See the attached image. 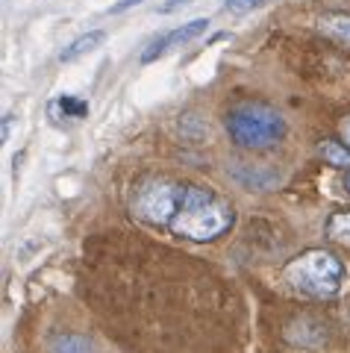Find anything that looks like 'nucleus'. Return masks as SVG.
Returning <instances> with one entry per match:
<instances>
[{"label":"nucleus","mask_w":350,"mask_h":353,"mask_svg":"<svg viewBox=\"0 0 350 353\" xmlns=\"http://www.w3.org/2000/svg\"><path fill=\"white\" fill-rule=\"evenodd\" d=\"M185 3H192V0H168V3L159 6V12L168 15V12H174V9H180V6H185Z\"/></svg>","instance_id":"nucleus-11"},{"label":"nucleus","mask_w":350,"mask_h":353,"mask_svg":"<svg viewBox=\"0 0 350 353\" xmlns=\"http://www.w3.org/2000/svg\"><path fill=\"white\" fill-rule=\"evenodd\" d=\"M344 277L347 271L342 259L330 250H306L282 268V280L289 283V289L303 297H315V301L338 294Z\"/></svg>","instance_id":"nucleus-2"},{"label":"nucleus","mask_w":350,"mask_h":353,"mask_svg":"<svg viewBox=\"0 0 350 353\" xmlns=\"http://www.w3.org/2000/svg\"><path fill=\"white\" fill-rule=\"evenodd\" d=\"M103 39H106V32H103V30H92V32H85V36L74 39V41L68 44V48H65V50L59 53V59H62V62H74V59H80V57H85V53H92L94 48H101Z\"/></svg>","instance_id":"nucleus-6"},{"label":"nucleus","mask_w":350,"mask_h":353,"mask_svg":"<svg viewBox=\"0 0 350 353\" xmlns=\"http://www.w3.org/2000/svg\"><path fill=\"white\" fill-rule=\"evenodd\" d=\"M50 109H62V118H83L85 112H89V103L76 101V97H71V94H62L50 103Z\"/></svg>","instance_id":"nucleus-10"},{"label":"nucleus","mask_w":350,"mask_h":353,"mask_svg":"<svg viewBox=\"0 0 350 353\" xmlns=\"http://www.w3.org/2000/svg\"><path fill=\"white\" fill-rule=\"evenodd\" d=\"M318 30L342 48H350V12H327L318 18Z\"/></svg>","instance_id":"nucleus-5"},{"label":"nucleus","mask_w":350,"mask_h":353,"mask_svg":"<svg viewBox=\"0 0 350 353\" xmlns=\"http://www.w3.org/2000/svg\"><path fill=\"white\" fill-rule=\"evenodd\" d=\"M50 353H94V345L80 333H62L50 341Z\"/></svg>","instance_id":"nucleus-7"},{"label":"nucleus","mask_w":350,"mask_h":353,"mask_svg":"<svg viewBox=\"0 0 350 353\" xmlns=\"http://www.w3.org/2000/svg\"><path fill=\"white\" fill-rule=\"evenodd\" d=\"M342 141L350 148V118H347V121H342Z\"/></svg>","instance_id":"nucleus-14"},{"label":"nucleus","mask_w":350,"mask_h":353,"mask_svg":"<svg viewBox=\"0 0 350 353\" xmlns=\"http://www.w3.org/2000/svg\"><path fill=\"white\" fill-rule=\"evenodd\" d=\"M136 3H141V0H121V3H115L109 12L112 15H118V12H124V9H130V6H136Z\"/></svg>","instance_id":"nucleus-13"},{"label":"nucleus","mask_w":350,"mask_h":353,"mask_svg":"<svg viewBox=\"0 0 350 353\" xmlns=\"http://www.w3.org/2000/svg\"><path fill=\"white\" fill-rule=\"evenodd\" d=\"M327 236H330L333 241H338V245L350 248V209L347 212L330 215V221H327Z\"/></svg>","instance_id":"nucleus-8"},{"label":"nucleus","mask_w":350,"mask_h":353,"mask_svg":"<svg viewBox=\"0 0 350 353\" xmlns=\"http://www.w3.org/2000/svg\"><path fill=\"white\" fill-rule=\"evenodd\" d=\"M247 3L250 0H227V9L229 12H247Z\"/></svg>","instance_id":"nucleus-12"},{"label":"nucleus","mask_w":350,"mask_h":353,"mask_svg":"<svg viewBox=\"0 0 350 353\" xmlns=\"http://www.w3.org/2000/svg\"><path fill=\"white\" fill-rule=\"evenodd\" d=\"M342 185H344V192H347V194H350V171H347V174H344V180H342Z\"/></svg>","instance_id":"nucleus-15"},{"label":"nucleus","mask_w":350,"mask_h":353,"mask_svg":"<svg viewBox=\"0 0 350 353\" xmlns=\"http://www.w3.org/2000/svg\"><path fill=\"white\" fill-rule=\"evenodd\" d=\"M133 215L145 224L189 241H215L236 221L227 197L198 183L147 176L133 192Z\"/></svg>","instance_id":"nucleus-1"},{"label":"nucleus","mask_w":350,"mask_h":353,"mask_svg":"<svg viewBox=\"0 0 350 353\" xmlns=\"http://www.w3.org/2000/svg\"><path fill=\"white\" fill-rule=\"evenodd\" d=\"M321 157L327 165H336V168H347L350 165V148L342 141H321Z\"/></svg>","instance_id":"nucleus-9"},{"label":"nucleus","mask_w":350,"mask_h":353,"mask_svg":"<svg viewBox=\"0 0 350 353\" xmlns=\"http://www.w3.org/2000/svg\"><path fill=\"white\" fill-rule=\"evenodd\" d=\"M262 3H268V0H250L247 9H254V6H262Z\"/></svg>","instance_id":"nucleus-16"},{"label":"nucleus","mask_w":350,"mask_h":353,"mask_svg":"<svg viewBox=\"0 0 350 353\" xmlns=\"http://www.w3.org/2000/svg\"><path fill=\"white\" fill-rule=\"evenodd\" d=\"M206 27H209V21L206 18H194L189 21V24H183L177 30H171L165 32V36H159V39H153L147 44V50H141V62H153V59H159L162 53H168L171 48H177V44H185V41H192V39H198L200 32H206Z\"/></svg>","instance_id":"nucleus-4"},{"label":"nucleus","mask_w":350,"mask_h":353,"mask_svg":"<svg viewBox=\"0 0 350 353\" xmlns=\"http://www.w3.org/2000/svg\"><path fill=\"white\" fill-rule=\"evenodd\" d=\"M224 130L233 145L245 150H265L286 136V121L274 106L262 101H245L224 115Z\"/></svg>","instance_id":"nucleus-3"}]
</instances>
